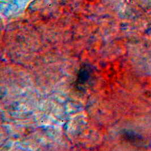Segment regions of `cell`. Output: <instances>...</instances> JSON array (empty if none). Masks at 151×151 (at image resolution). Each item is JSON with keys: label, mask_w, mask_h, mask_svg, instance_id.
<instances>
[{"label": "cell", "mask_w": 151, "mask_h": 151, "mask_svg": "<svg viewBox=\"0 0 151 151\" xmlns=\"http://www.w3.org/2000/svg\"><path fill=\"white\" fill-rule=\"evenodd\" d=\"M93 78V70L91 66L85 65L79 71L76 80V87L79 90L86 89Z\"/></svg>", "instance_id": "obj_1"}]
</instances>
